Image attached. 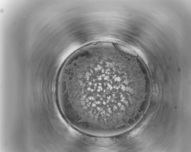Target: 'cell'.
I'll return each mask as SVG.
<instances>
[{
    "label": "cell",
    "instance_id": "obj_1",
    "mask_svg": "<svg viewBox=\"0 0 191 152\" xmlns=\"http://www.w3.org/2000/svg\"><path fill=\"white\" fill-rule=\"evenodd\" d=\"M123 52L101 46L88 48L70 57L65 75L70 109L78 121L100 128L118 125L123 103L128 105L123 92L133 93L126 87L129 81L124 68Z\"/></svg>",
    "mask_w": 191,
    "mask_h": 152
}]
</instances>
